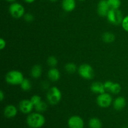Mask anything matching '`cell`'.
<instances>
[{
	"mask_svg": "<svg viewBox=\"0 0 128 128\" xmlns=\"http://www.w3.org/2000/svg\"><path fill=\"white\" fill-rule=\"evenodd\" d=\"M26 122L30 128H40L44 124L46 120L40 112H32L28 115Z\"/></svg>",
	"mask_w": 128,
	"mask_h": 128,
	"instance_id": "cell-1",
	"label": "cell"
},
{
	"mask_svg": "<svg viewBox=\"0 0 128 128\" xmlns=\"http://www.w3.org/2000/svg\"><path fill=\"white\" fill-rule=\"evenodd\" d=\"M24 79L22 72L18 70H12L7 72L5 76V80L9 84L20 85Z\"/></svg>",
	"mask_w": 128,
	"mask_h": 128,
	"instance_id": "cell-2",
	"label": "cell"
},
{
	"mask_svg": "<svg viewBox=\"0 0 128 128\" xmlns=\"http://www.w3.org/2000/svg\"><path fill=\"white\" fill-rule=\"evenodd\" d=\"M46 98L49 103L51 105H56L61 101L62 94L60 89L56 86L51 88L48 90Z\"/></svg>",
	"mask_w": 128,
	"mask_h": 128,
	"instance_id": "cell-3",
	"label": "cell"
},
{
	"mask_svg": "<svg viewBox=\"0 0 128 128\" xmlns=\"http://www.w3.org/2000/svg\"><path fill=\"white\" fill-rule=\"evenodd\" d=\"M107 18L109 22L114 25H119L122 23L123 20L122 12L120 10H113L110 9L107 15Z\"/></svg>",
	"mask_w": 128,
	"mask_h": 128,
	"instance_id": "cell-4",
	"label": "cell"
},
{
	"mask_svg": "<svg viewBox=\"0 0 128 128\" xmlns=\"http://www.w3.org/2000/svg\"><path fill=\"white\" fill-rule=\"evenodd\" d=\"M78 71L82 78L85 80H92L94 76V71L91 65L88 64H82L78 69Z\"/></svg>",
	"mask_w": 128,
	"mask_h": 128,
	"instance_id": "cell-5",
	"label": "cell"
},
{
	"mask_svg": "<svg viewBox=\"0 0 128 128\" xmlns=\"http://www.w3.org/2000/svg\"><path fill=\"white\" fill-rule=\"evenodd\" d=\"M9 12L12 17L15 19H20L23 17L25 14L24 6L18 2H14L9 7Z\"/></svg>",
	"mask_w": 128,
	"mask_h": 128,
	"instance_id": "cell-6",
	"label": "cell"
},
{
	"mask_svg": "<svg viewBox=\"0 0 128 128\" xmlns=\"http://www.w3.org/2000/svg\"><path fill=\"white\" fill-rule=\"evenodd\" d=\"M96 102L100 107L102 108H106L111 106V104H112V96L110 94L106 93V92L100 94L97 97Z\"/></svg>",
	"mask_w": 128,
	"mask_h": 128,
	"instance_id": "cell-7",
	"label": "cell"
},
{
	"mask_svg": "<svg viewBox=\"0 0 128 128\" xmlns=\"http://www.w3.org/2000/svg\"><path fill=\"white\" fill-rule=\"evenodd\" d=\"M68 124L70 128H84V121L80 116H72L68 120Z\"/></svg>",
	"mask_w": 128,
	"mask_h": 128,
	"instance_id": "cell-8",
	"label": "cell"
},
{
	"mask_svg": "<svg viewBox=\"0 0 128 128\" xmlns=\"http://www.w3.org/2000/svg\"><path fill=\"white\" fill-rule=\"evenodd\" d=\"M110 10V8L107 1L101 0L99 1L97 7V11L99 16L101 17H106L107 16Z\"/></svg>",
	"mask_w": 128,
	"mask_h": 128,
	"instance_id": "cell-9",
	"label": "cell"
},
{
	"mask_svg": "<svg viewBox=\"0 0 128 128\" xmlns=\"http://www.w3.org/2000/svg\"><path fill=\"white\" fill-rule=\"evenodd\" d=\"M34 108L30 100H21L19 104V109L24 114H30Z\"/></svg>",
	"mask_w": 128,
	"mask_h": 128,
	"instance_id": "cell-10",
	"label": "cell"
},
{
	"mask_svg": "<svg viewBox=\"0 0 128 128\" xmlns=\"http://www.w3.org/2000/svg\"><path fill=\"white\" fill-rule=\"evenodd\" d=\"M90 90L94 93L99 94L104 93L106 91L104 83L100 82V81H96V82H92L90 86Z\"/></svg>",
	"mask_w": 128,
	"mask_h": 128,
	"instance_id": "cell-11",
	"label": "cell"
},
{
	"mask_svg": "<svg viewBox=\"0 0 128 128\" xmlns=\"http://www.w3.org/2000/svg\"><path fill=\"white\" fill-rule=\"evenodd\" d=\"M113 108L116 111H121L123 110L126 105V100L123 96H119L115 99L112 102Z\"/></svg>",
	"mask_w": 128,
	"mask_h": 128,
	"instance_id": "cell-12",
	"label": "cell"
},
{
	"mask_svg": "<svg viewBox=\"0 0 128 128\" xmlns=\"http://www.w3.org/2000/svg\"><path fill=\"white\" fill-rule=\"evenodd\" d=\"M3 113L5 117L7 118H12L17 114V108L12 104L7 105L4 109Z\"/></svg>",
	"mask_w": 128,
	"mask_h": 128,
	"instance_id": "cell-13",
	"label": "cell"
},
{
	"mask_svg": "<svg viewBox=\"0 0 128 128\" xmlns=\"http://www.w3.org/2000/svg\"><path fill=\"white\" fill-rule=\"evenodd\" d=\"M76 6V0H62V8L66 12H71Z\"/></svg>",
	"mask_w": 128,
	"mask_h": 128,
	"instance_id": "cell-14",
	"label": "cell"
},
{
	"mask_svg": "<svg viewBox=\"0 0 128 128\" xmlns=\"http://www.w3.org/2000/svg\"><path fill=\"white\" fill-rule=\"evenodd\" d=\"M61 76L60 71L55 68H52L48 72V77L50 81L52 82H56L58 81Z\"/></svg>",
	"mask_w": 128,
	"mask_h": 128,
	"instance_id": "cell-15",
	"label": "cell"
},
{
	"mask_svg": "<svg viewBox=\"0 0 128 128\" xmlns=\"http://www.w3.org/2000/svg\"><path fill=\"white\" fill-rule=\"evenodd\" d=\"M42 69L41 65L35 64L32 66L31 70V75L33 78H39L42 74Z\"/></svg>",
	"mask_w": 128,
	"mask_h": 128,
	"instance_id": "cell-16",
	"label": "cell"
},
{
	"mask_svg": "<svg viewBox=\"0 0 128 128\" xmlns=\"http://www.w3.org/2000/svg\"><path fill=\"white\" fill-rule=\"evenodd\" d=\"M88 125L90 128H102V122L98 118H92L90 119Z\"/></svg>",
	"mask_w": 128,
	"mask_h": 128,
	"instance_id": "cell-17",
	"label": "cell"
},
{
	"mask_svg": "<svg viewBox=\"0 0 128 128\" xmlns=\"http://www.w3.org/2000/svg\"><path fill=\"white\" fill-rule=\"evenodd\" d=\"M115 35L111 32H106L102 36V40L106 43H111L115 40Z\"/></svg>",
	"mask_w": 128,
	"mask_h": 128,
	"instance_id": "cell-18",
	"label": "cell"
},
{
	"mask_svg": "<svg viewBox=\"0 0 128 128\" xmlns=\"http://www.w3.org/2000/svg\"><path fill=\"white\" fill-rule=\"evenodd\" d=\"M109 91L112 94H118L121 91V86L118 82H113Z\"/></svg>",
	"mask_w": 128,
	"mask_h": 128,
	"instance_id": "cell-19",
	"label": "cell"
},
{
	"mask_svg": "<svg viewBox=\"0 0 128 128\" xmlns=\"http://www.w3.org/2000/svg\"><path fill=\"white\" fill-rule=\"evenodd\" d=\"M64 69L69 74H73L77 70V66L74 62H68L65 65Z\"/></svg>",
	"mask_w": 128,
	"mask_h": 128,
	"instance_id": "cell-20",
	"label": "cell"
},
{
	"mask_svg": "<svg viewBox=\"0 0 128 128\" xmlns=\"http://www.w3.org/2000/svg\"><path fill=\"white\" fill-rule=\"evenodd\" d=\"M107 1L110 9L118 10L121 5V0H108Z\"/></svg>",
	"mask_w": 128,
	"mask_h": 128,
	"instance_id": "cell-21",
	"label": "cell"
},
{
	"mask_svg": "<svg viewBox=\"0 0 128 128\" xmlns=\"http://www.w3.org/2000/svg\"><path fill=\"white\" fill-rule=\"evenodd\" d=\"M34 108L36 110V111H38V112H44L47 110L48 109V105L44 101H41V102H39L38 104H36L34 106Z\"/></svg>",
	"mask_w": 128,
	"mask_h": 128,
	"instance_id": "cell-22",
	"label": "cell"
},
{
	"mask_svg": "<svg viewBox=\"0 0 128 128\" xmlns=\"http://www.w3.org/2000/svg\"><path fill=\"white\" fill-rule=\"evenodd\" d=\"M21 89L24 91H28L31 89V81L27 78H24L20 84Z\"/></svg>",
	"mask_w": 128,
	"mask_h": 128,
	"instance_id": "cell-23",
	"label": "cell"
},
{
	"mask_svg": "<svg viewBox=\"0 0 128 128\" xmlns=\"http://www.w3.org/2000/svg\"><path fill=\"white\" fill-rule=\"evenodd\" d=\"M47 62L49 66L52 68H54L58 64V60L55 56H51L48 58Z\"/></svg>",
	"mask_w": 128,
	"mask_h": 128,
	"instance_id": "cell-24",
	"label": "cell"
},
{
	"mask_svg": "<svg viewBox=\"0 0 128 128\" xmlns=\"http://www.w3.org/2000/svg\"><path fill=\"white\" fill-rule=\"evenodd\" d=\"M31 101L32 102V103L33 104L34 106H36V104L39 103L40 102H41L42 100H41V98L40 97L39 95H34L30 99Z\"/></svg>",
	"mask_w": 128,
	"mask_h": 128,
	"instance_id": "cell-25",
	"label": "cell"
},
{
	"mask_svg": "<svg viewBox=\"0 0 128 128\" xmlns=\"http://www.w3.org/2000/svg\"><path fill=\"white\" fill-rule=\"evenodd\" d=\"M121 26H122V28L124 31L128 32V15L125 16L123 18L122 23H121Z\"/></svg>",
	"mask_w": 128,
	"mask_h": 128,
	"instance_id": "cell-26",
	"label": "cell"
},
{
	"mask_svg": "<svg viewBox=\"0 0 128 128\" xmlns=\"http://www.w3.org/2000/svg\"><path fill=\"white\" fill-rule=\"evenodd\" d=\"M24 19L26 22H31L34 20V16L31 13H25L24 15Z\"/></svg>",
	"mask_w": 128,
	"mask_h": 128,
	"instance_id": "cell-27",
	"label": "cell"
},
{
	"mask_svg": "<svg viewBox=\"0 0 128 128\" xmlns=\"http://www.w3.org/2000/svg\"><path fill=\"white\" fill-rule=\"evenodd\" d=\"M112 83H113V82L111 81H107L105 82H104V87L105 88H106V90H108L109 91V90L110 89L111 86H112Z\"/></svg>",
	"mask_w": 128,
	"mask_h": 128,
	"instance_id": "cell-28",
	"label": "cell"
},
{
	"mask_svg": "<svg viewBox=\"0 0 128 128\" xmlns=\"http://www.w3.org/2000/svg\"><path fill=\"white\" fill-rule=\"evenodd\" d=\"M6 42L3 38L0 39V50H2L5 47H6Z\"/></svg>",
	"mask_w": 128,
	"mask_h": 128,
	"instance_id": "cell-29",
	"label": "cell"
},
{
	"mask_svg": "<svg viewBox=\"0 0 128 128\" xmlns=\"http://www.w3.org/2000/svg\"><path fill=\"white\" fill-rule=\"evenodd\" d=\"M42 88L46 90V89H48L50 87V84H49V82L47 81H43L42 82Z\"/></svg>",
	"mask_w": 128,
	"mask_h": 128,
	"instance_id": "cell-30",
	"label": "cell"
},
{
	"mask_svg": "<svg viewBox=\"0 0 128 128\" xmlns=\"http://www.w3.org/2000/svg\"><path fill=\"white\" fill-rule=\"evenodd\" d=\"M4 94L3 91H2V90H1L0 91V101H2L4 100Z\"/></svg>",
	"mask_w": 128,
	"mask_h": 128,
	"instance_id": "cell-31",
	"label": "cell"
},
{
	"mask_svg": "<svg viewBox=\"0 0 128 128\" xmlns=\"http://www.w3.org/2000/svg\"><path fill=\"white\" fill-rule=\"evenodd\" d=\"M24 2H26V3L31 4V3H32V2H34L35 0H24Z\"/></svg>",
	"mask_w": 128,
	"mask_h": 128,
	"instance_id": "cell-32",
	"label": "cell"
},
{
	"mask_svg": "<svg viewBox=\"0 0 128 128\" xmlns=\"http://www.w3.org/2000/svg\"><path fill=\"white\" fill-rule=\"evenodd\" d=\"M7 1H8V2H14L16 0H6Z\"/></svg>",
	"mask_w": 128,
	"mask_h": 128,
	"instance_id": "cell-33",
	"label": "cell"
},
{
	"mask_svg": "<svg viewBox=\"0 0 128 128\" xmlns=\"http://www.w3.org/2000/svg\"><path fill=\"white\" fill-rule=\"evenodd\" d=\"M49 1H51V2H55V1H58V0H49Z\"/></svg>",
	"mask_w": 128,
	"mask_h": 128,
	"instance_id": "cell-34",
	"label": "cell"
},
{
	"mask_svg": "<svg viewBox=\"0 0 128 128\" xmlns=\"http://www.w3.org/2000/svg\"><path fill=\"white\" fill-rule=\"evenodd\" d=\"M79 1H84V0H79Z\"/></svg>",
	"mask_w": 128,
	"mask_h": 128,
	"instance_id": "cell-35",
	"label": "cell"
},
{
	"mask_svg": "<svg viewBox=\"0 0 128 128\" xmlns=\"http://www.w3.org/2000/svg\"><path fill=\"white\" fill-rule=\"evenodd\" d=\"M128 128L127 127H124V128Z\"/></svg>",
	"mask_w": 128,
	"mask_h": 128,
	"instance_id": "cell-36",
	"label": "cell"
},
{
	"mask_svg": "<svg viewBox=\"0 0 128 128\" xmlns=\"http://www.w3.org/2000/svg\"><path fill=\"white\" fill-rule=\"evenodd\" d=\"M105 1H108V0H105Z\"/></svg>",
	"mask_w": 128,
	"mask_h": 128,
	"instance_id": "cell-37",
	"label": "cell"
}]
</instances>
